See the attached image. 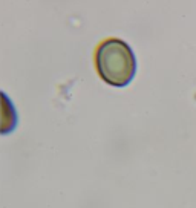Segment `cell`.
<instances>
[{
  "label": "cell",
  "mask_w": 196,
  "mask_h": 208,
  "mask_svg": "<svg viewBox=\"0 0 196 208\" xmlns=\"http://www.w3.org/2000/svg\"><path fill=\"white\" fill-rule=\"evenodd\" d=\"M95 66L104 83L124 87L136 73V58L124 40L106 38L95 51Z\"/></svg>",
  "instance_id": "obj_1"
},
{
  "label": "cell",
  "mask_w": 196,
  "mask_h": 208,
  "mask_svg": "<svg viewBox=\"0 0 196 208\" xmlns=\"http://www.w3.org/2000/svg\"><path fill=\"white\" fill-rule=\"evenodd\" d=\"M0 100H2V122H0V133L6 135L11 133L17 125V112L14 109V104L5 95V92H0Z\"/></svg>",
  "instance_id": "obj_2"
}]
</instances>
